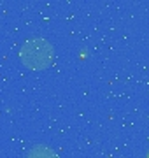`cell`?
Segmentation results:
<instances>
[{
	"instance_id": "cell-1",
	"label": "cell",
	"mask_w": 149,
	"mask_h": 158,
	"mask_svg": "<svg viewBox=\"0 0 149 158\" xmlns=\"http://www.w3.org/2000/svg\"><path fill=\"white\" fill-rule=\"evenodd\" d=\"M19 58L23 65L34 70H42L47 69L53 63V46L46 39L34 37L23 42L19 49Z\"/></svg>"
},
{
	"instance_id": "cell-2",
	"label": "cell",
	"mask_w": 149,
	"mask_h": 158,
	"mask_svg": "<svg viewBox=\"0 0 149 158\" xmlns=\"http://www.w3.org/2000/svg\"><path fill=\"white\" fill-rule=\"evenodd\" d=\"M25 158H58L54 149L49 146H44V144H37V146L30 148Z\"/></svg>"
}]
</instances>
